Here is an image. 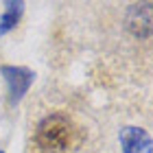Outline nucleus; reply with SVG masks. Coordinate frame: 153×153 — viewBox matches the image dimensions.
Returning <instances> with one entry per match:
<instances>
[{
    "instance_id": "nucleus-1",
    "label": "nucleus",
    "mask_w": 153,
    "mask_h": 153,
    "mask_svg": "<svg viewBox=\"0 0 153 153\" xmlns=\"http://www.w3.org/2000/svg\"><path fill=\"white\" fill-rule=\"evenodd\" d=\"M74 125L61 114H53L37 125L35 142L46 151H64L74 144Z\"/></svg>"
},
{
    "instance_id": "nucleus-2",
    "label": "nucleus",
    "mask_w": 153,
    "mask_h": 153,
    "mask_svg": "<svg viewBox=\"0 0 153 153\" xmlns=\"http://www.w3.org/2000/svg\"><path fill=\"white\" fill-rule=\"evenodd\" d=\"M127 29L138 37L153 35V4L151 2L134 4L127 11Z\"/></svg>"
},
{
    "instance_id": "nucleus-3",
    "label": "nucleus",
    "mask_w": 153,
    "mask_h": 153,
    "mask_svg": "<svg viewBox=\"0 0 153 153\" xmlns=\"http://www.w3.org/2000/svg\"><path fill=\"white\" fill-rule=\"evenodd\" d=\"M120 144H123L125 153H153V140L149 138L147 131H142L138 127L123 129Z\"/></svg>"
},
{
    "instance_id": "nucleus-4",
    "label": "nucleus",
    "mask_w": 153,
    "mask_h": 153,
    "mask_svg": "<svg viewBox=\"0 0 153 153\" xmlns=\"http://www.w3.org/2000/svg\"><path fill=\"white\" fill-rule=\"evenodd\" d=\"M4 76H7V83H9L11 101H18L20 96H24V92L29 90V83L33 81V72L31 70L13 68V66H7L4 68Z\"/></svg>"
},
{
    "instance_id": "nucleus-5",
    "label": "nucleus",
    "mask_w": 153,
    "mask_h": 153,
    "mask_svg": "<svg viewBox=\"0 0 153 153\" xmlns=\"http://www.w3.org/2000/svg\"><path fill=\"white\" fill-rule=\"evenodd\" d=\"M20 13H22V4L20 2H9L7 4V11L2 16V22H0V33H7L9 29H13V26L18 24V20H20Z\"/></svg>"
},
{
    "instance_id": "nucleus-6",
    "label": "nucleus",
    "mask_w": 153,
    "mask_h": 153,
    "mask_svg": "<svg viewBox=\"0 0 153 153\" xmlns=\"http://www.w3.org/2000/svg\"><path fill=\"white\" fill-rule=\"evenodd\" d=\"M0 153H2V151H0Z\"/></svg>"
}]
</instances>
